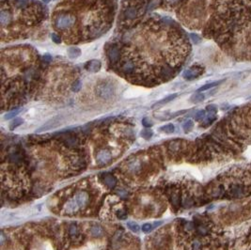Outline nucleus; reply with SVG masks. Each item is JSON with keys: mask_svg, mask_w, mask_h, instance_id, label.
<instances>
[{"mask_svg": "<svg viewBox=\"0 0 251 250\" xmlns=\"http://www.w3.org/2000/svg\"><path fill=\"white\" fill-rule=\"evenodd\" d=\"M146 9L145 0H129L126 4H123L119 21L126 24H133L135 20H138L144 15Z\"/></svg>", "mask_w": 251, "mask_h": 250, "instance_id": "5", "label": "nucleus"}, {"mask_svg": "<svg viewBox=\"0 0 251 250\" xmlns=\"http://www.w3.org/2000/svg\"><path fill=\"white\" fill-rule=\"evenodd\" d=\"M161 132L163 133H166V134H172V133L175 131V126H174L173 124L170 123V124H166L162 126L160 128Z\"/></svg>", "mask_w": 251, "mask_h": 250, "instance_id": "23", "label": "nucleus"}, {"mask_svg": "<svg viewBox=\"0 0 251 250\" xmlns=\"http://www.w3.org/2000/svg\"><path fill=\"white\" fill-rule=\"evenodd\" d=\"M44 18V9L35 0H2L0 25L2 33L10 31L4 38L9 40L15 30L14 39L22 38L25 31ZM4 38H2L4 40Z\"/></svg>", "mask_w": 251, "mask_h": 250, "instance_id": "4", "label": "nucleus"}, {"mask_svg": "<svg viewBox=\"0 0 251 250\" xmlns=\"http://www.w3.org/2000/svg\"><path fill=\"white\" fill-rule=\"evenodd\" d=\"M167 1H170V2H175V1H177V0H167Z\"/></svg>", "mask_w": 251, "mask_h": 250, "instance_id": "41", "label": "nucleus"}, {"mask_svg": "<svg viewBox=\"0 0 251 250\" xmlns=\"http://www.w3.org/2000/svg\"><path fill=\"white\" fill-rule=\"evenodd\" d=\"M42 1L44 2V3H46V4H47V3H49V2H50L51 0H42Z\"/></svg>", "mask_w": 251, "mask_h": 250, "instance_id": "40", "label": "nucleus"}, {"mask_svg": "<svg viewBox=\"0 0 251 250\" xmlns=\"http://www.w3.org/2000/svg\"><path fill=\"white\" fill-rule=\"evenodd\" d=\"M220 84V81H216V82H212V83H209V84H206L202 87H200L199 90H198V92H201V91H204V90H210V88H212L216 87L217 85Z\"/></svg>", "mask_w": 251, "mask_h": 250, "instance_id": "21", "label": "nucleus"}, {"mask_svg": "<svg viewBox=\"0 0 251 250\" xmlns=\"http://www.w3.org/2000/svg\"><path fill=\"white\" fill-rule=\"evenodd\" d=\"M96 160L97 163L101 165H107L111 162L112 160V154L111 152L106 149H102L98 152L97 155H96Z\"/></svg>", "mask_w": 251, "mask_h": 250, "instance_id": "9", "label": "nucleus"}, {"mask_svg": "<svg viewBox=\"0 0 251 250\" xmlns=\"http://www.w3.org/2000/svg\"><path fill=\"white\" fill-rule=\"evenodd\" d=\"M205 116H206L205 110H199V111H198L197 113H196L195 120H203L205 118Z\"/></svg>", "mask_w": 251, "mask_h": 250, "instance_id": "33", "label": "nucleus"}, {"mask_svg": "<svg viewBox=\"0 0 251 250\" xmlns=\"http://www.w3.org/2000/svg\"><path fill=\"white\" fill-rule=\"evenodd\" d=\"M142 125L144 127H146V128H151V127L154 125V122H152L150 119L148 118H144L142 120Z\"/></svg>", "mask_w": 251, "mask_h": 250, "instance_id": "36", "label": "nucleus"}, {"mask_svg": "<svg viewBox=\"0 0 251 250\" xmlns=\"http://www.w3.org/2000/svg\"><path fill=\"white\" fill-rule=\"evenodd\" d=\"M78 233V227L75 224H71L69 227V234L71 236H76Z\"/></svg>", "mask_w": 251, "mask_h": 250, "instance_id": "32", "label": "nucleus"}, {"mask_svg": "<svg viewBox=\"0 0 251 250\" xmlns=\"http://www.w3.org/2000/svg\"><path fill=\"white\" fill-rule=\"evenodd\" d=\"M62 120H63V119H62L61 116L54 117L53 119L49 120L47 122H45L44 124L41 125L39 129H37L36 132L37 133H42V132H46V131H49V130L55 129L62 123Z\"/></svg>", "mask_w": 251, "mask_h": 250, "instance_id": "7", "label": "nucleus"}, {"mask_svg": "<svg viewBox=\"0 0 251 250\" xmlns=\"http://www.w3.org/2000/svg\"><path fill=\"white\" fill-rule=\"evenodd\" d=\"M52 41L55 43L58 44V43H60L62 42V38H61V36L59 35V34H57V33H53V34H52Z\"/></svg>", "mask_w": 251, "mask_h": 250, "instance_id": "34", "label": "nucleus"}, {"mask_svg": "<svg viewBox=\"0 0 251 250\" xmlns=\"http://www.w3.org/2000/svg\"><path fill=\"white\" fill-rule=\"evenodd\" d=\"M23 122H24L23 119H21V118H15V119L9 123V129H10V130H14L15 128H17L18 126H20V125L23 124Z\"/></svg>", "mask_w": 251, "mask_h": 250, "instance_id": "24", "label": "nucleus"}, {"mask_svg": "<svg viewBox=\"0 0 251 250\" xmlns=\"http://www.w3.org/2000/svg\"><path fill=\"white\" fill-rule=\"evenodd\" d=\"M31 47L19 46L2 51V94L3 102L12 97L25 96L35 80H38L39 61Z\"/></svg>", "mask_w": 251, "mask_h": 250, "instance_id": "3", "label": "nucleus"}, {"mask_svg": "<svg viewBox=\"0 0 251 250\" xmlns=\"http://www.w3.org/2000/svg\"><path fill=\"white\" fill-rule=\"evenodd\" d=\"M43 58H44V60L47 61V62H50L51 59H52V57H51V55H49V54H45L44 57H43Z\"/></svg>", "mask_w": 251, "mask_h": 250, "instance_id": "39", "label": "nucleus"}, {"mask_svg": "<svg viewBox=\"0 0 251 250\" xmlns=\"http://www.w3.org/2000/svg\"><path fill=\"white\" fill-rule=\"evenodd\" d=\"M103 182H105V184L108 188H110V189L115 188L116 185H117L116 178L114 177L113 175H111V174H105V176L103 177Z\"/></svg>", "mask_w": 251, "mask_h": 250, "instance_id": "14", "label": "nucleus"}, {"mask_svg": "<svg viewBox=\"0 0 251 250\" xmlns=\"http://www.w3.org/2000/svg\"><path fill=\"white\" fill-rule=\"evenodd\" d=\"M96 94L103 101H110L116 96L117 87L115 83L109 80H103L98 82L96 86Z\"/></svg>", "mask_w": 251, "mask_h": 250, "instance_id": "6", "label": "nucleus"}, {"mask_svg": "<svg viewBox=\"0 0 251 250\" xmlns=\"http://www.w3.org/2000/svg\"><path fill=\"white\" fill-rule=\"evenodd\" d=\"M74 200L78 204L79 208H83L89 202V195L87 191H78L74 195Z\"/></svg>", "mask_w": 251, "mask_h": 250, "instance_id": "10", "label": "nucleus"}, {"mask_svg": "<svg viewBox=\"0 0 251 250\" xmlns=\"http://www.w3.org/2000/svg\"><path fill=\"white\" fill-rule=\"evenodd\" d=\"M202 71H203L202 68L198 67V66H193V67H191L190 69L185 70L183 74V78L186 80H193L202 74Z\"/></svg>", "mask_w": 251, "mask_h": 250, "instance_id": "11", "label": "nucleus"}, {"mask_svg": "<svg viewBox=\"0 0 251 250\" xmlns=\"http://www.w3.org/2000/svg\"><path fill=\"white\" fill-rule=\"evenodd\" d=\"M205 99V95L204 94H202V93H200V92H198V93H196V94H194V95H192V97H191V102L192 103H200V102H202L203 100Z\"/></svg>", "mask_w": 251, "mask_h": 250, "instance_id": "22", "label": "nucleus"}, {"mask_svg": "<svg viewBox=\"0 0 251 250\" xmlns=\"http://www.w3.org/2000/svg\"><path fill=\"white\" fill-rule=\"evenodd\" d=\"M138 29L121 49L119 74L144 86L170 80L187 54L182 33L167 23H149Z\"/></svg>", "mask_w": 251, "mask_h": 250, "instance_id": "1", "label": "nucleus"}, {"mask_svg": "<svg viewBox=\"0 0 251 250\" xmlns=\"http://www.w3.org/2000/svg\"><path fill=\"white\" fill-rule=\"evenodd\" d=\"M20 111H21V109H15V110L10 111V112H8L6 115L4 116V119H5V120L13 119V118H15V117L20 113Z\"/></svg>", "mask_w": 251, "mask_h": 250, "instance_id": "28", "label": "nucleus"}, {"mask_svg": "<svg viewBox=\"0 0 251 250\" xmlns=\"http://www.w3.org/2000/svg\"><path fill=\"white\" fill-rule=\"evenodd\" d=\"M127 227H128L129 230H132L133 232H135V233H138L139 230H140V227H139L138 224L135 223V222H133V221L128 222V223H127Z\"/></svg>", "mask_w": 251, "mask_h": 250, "instance_id": "25", "label": "nucleus"}, {"mask_svg": "<svg viewBox=\"0 0 251 250\" xmlns=\"http://www.w3.org/2000/svg\"><path fill=\"white\" fill-rule=\"evenodd\" d=\"M101 67H102L101 61L97 60V59L89 60L85 65V69L88 71H89V73H93V74L98 73V71L101 70Z\"/></svg>", "mask_w": 251, "mask_h": 250, "instance_id": "12", "label": "nucleus"}, {"mask_svg": "<svg viewBox=\"0 0 251 250\" xmlns=\"http://www.w3.org/2000/svg\"><path fill=\"white\" fill-rule=\"evenodd\" d=\"M152 227H154V226H152L151 224L146 223V224H144V225L142 226V230H143V232H145V233H149V232L151 231Z\"/></svg>", "mask_w": 251, "mask_h": 250, "instance_id": "38", "label": "nucleus"}, {"mask_svg": "<svg viewBox=\"0 0 251 250\" xmlns=\"http://www.w3.org/2000/svg\"><path fill=\"white\" fill-rule=\"evenodd\" d=\"M79 209L78 204L76 203V201L74 200V198L72 199V200H69L66 204L64 205V211L65 213H68V214H73L77 212Z\"/></svg>", "mask_w": 251, "mask_h": 250, "instance_id": "13", "label": "nucleus"}, {"mask_svg": "<svg viewBox=\"0 0 251 250\" xmlns=\"http://www.w3.org/2000/svg\"><path fill=\"white\" fill-rule=\"evenodd\" d=\"M193 127H194V122H193V120H186L183 123V128L184 133H189L191 130L193 129Z\"/></svg>", "mask_w": 251, "mask_h": 250, "instance_id": "26", "label": "nucleus"}, {"mask_svg": "<svg viewBox=\"0 0 251 250\" xmlns=\"http://www.w3.org/2000/svg\"><path fill=\"white\" fill-rule=\"evenodd\" d=\"M141 168V164L138 162V160H135L133 161V162H131L129 165H128V169L130 171L134 172V173H135V172H138Z\"/></svg>", "mask_w": 251, "mask_h": 250, "instance_id": "20", "label": "nucleus"}, {"mask_svg": "<svg viewBox=\"0 0 251 250\" xmlns=\"http://www.w3.org/2000/svg\"><path fill=\"white\" fill-rule=\"evenodd\" d=\"M67 55L71 59L77 58L81 55V49L77 46H71L67 50Z\"/></svg>", "mask_w": 251, "mask_h": 250, "instance_id": "15", "label": "nucleus"}, {"mask_svg": "<svg viewBox=\"0 0 251 250\" xmlns=\"http://www.w3.org/2000/svg\"><path fill=\"white\" fill-rule=\"evenodd\" d=\"M152 136H154V131L151 130V129H145L141 132V136H142L146 140L151 139V138L152 137Z\"/></svg>", "mask_w": 251, "mask_h": 250, "instance_id": "27", "label": "nucleus"}, {"mask_svg": "<svg viewBox=\"0 0 251 250\" xmlns=\"http://www.w3.org/2000/svg\"><path fill=\"white\" fill-rule=\"evenodd\" d=\"M190 39L192 40V42L195 43V44H198L201 42V39L200 37H199L197 34H195V33H190Z\"/></svg>", "mask_w": 251, "mask_h": 250, "instance_id": "35", "label": "nucleus"}, {"mask_svg": "<svg viewBox=\"0 0 251 250\" xmlns=\"http://www.w3.org/2000/svg\"><path fill=\"white\" fill-rule=\"evenodd\" d=\"M119 58H121V47L119 46L113 45L107 50V58L112 66L119 62Z\"/></svg>", "mask_w": 251, "mask_h": 250, "instance_id": "8", "label": "nucleus"}, {"mask_svg": "<svg viewBox=\"0 0 251 250\" xmlns=\"http://www.w3.org/2000/svg\"><path fill=\"white\" fill-rule=\"evenodd\" d=\"M116 214H117V217H118L119 219H121V220H124V219H126V218H127V216H128V214H127V213H126V211L123 210V209H119V210H118V211H117V213H116Z\"/></svg>", "mask_w": 251, "mask_h": 250, "instance_id": "31", "label": "nucleus"}, {"mask_svg": "<svg viewBox=\"0 0 251 250\" xmlns=\"http://www.w3.org/2000/svg\"><path fill=\"white\" fill-rule=\"evenodd\" d=\"M90 234L93 237H102L103 234V227L97 224H94L90 227Z\"/></svg>", "mask_w": 251, "mask_h": 250, "instance_id": "16", "label": "nucleus"}, {"mask_svg": "<svg viewBox=\"0 0 251 250\" xmlns=\"http://www.w3.org/2000/svg\"><path fill=\"white\" fill-rule=\"evenodd\" d=\"M206 110L208 111L210 114L215 115L217 112V107L215 106V105H214V104H211V105H208V106H207Z\"/></svg>", "mask_w": 251, "mask_h": 250, "instance_id": "37", "label": "nucleus"}, {"mask_svg": "<svg viewBox=\"0 0 251 250\" xmlns=\"http://www.w3.org/2000/svg\"><path fill=\"white\" fill-rule=\"evenodd\" d=\"M80 90H82V82L79 79H77L73 84L72 91L73 92H78V91H80Z\"/></svg>", "mask_w": 251, "mask_h": 250, "instance_id": "30", "label": "nucleus"}, {"mask_svg": "<svg viewBox=\"0 0 251 250\" xmlns=\"http://www.w3.org/2000/svg\"><path fill=\"white\" fill-rule=\"evenodd\" d=\"M57 7L68 12L74 23L64 42L77 43L100 38L110 28L116 0H64Z\"/></svg>", "mask_w": 251, "mask_h": 250, "instance_id": "2", "label": "nucleus"}, {"mask_svg": "<svg viewBox=\"0 0 251 250\" xmlns=\"http://www.w3.org/2000/svg\"><path fill=\"white\" fill-rule=\"evenodd\" d=\"M170 201L172 205L175 207H178L180 203H181V194L178 191H172L170 194Z\"/></svg>", "mask_w": 251, "mask_h": 250, "instance_id": "18", "label": "nucleus"}, {"mask_svg": "<svg viewBox=\"0 0 251 250\" xmlns=\"http://www.w3.org/2000/svg\"><path fill=\"white\" fill-rule=\"evenodd\" d=\"M177 96H178V94H177V93L171 94V95H170V96H167V97H166V98H164V99L160 100L159 102H157L155 104L152 105V107L154 108V107H157V106H162V105H164V104H166V103H167L171 102L172 100H174V99H175Z\"/></svg>", "mask_w": 251, "mask_h": 250, "instance_id": "17", "label": "nucleus"}, {"mask_svg": "<svg viewBox=\"0 0 251 250\" xmlns=\"http://www.w3.org/2000/svg\"><path fill=\"white\" fill-rule=\"evenodd\" d=\"M65 145H67L68 147H75L79 144V140L77 137L75 136H67L64 138L63 140Z\"/></svg>", "mask_w": 251, "mask_h": 250, "instance_id": "19", "label": "nucleus"}, {"mask_svg": "<svg viewBox=\"0 0 251 250\" xmlns=\"http://www.w3.org/2000/svg\"><path fill=\"white\" fill-rule=\"evenodd\" d=\"M160 3H161V0H151V1L150 2V4L147 6V9H149V10L154 9L159 6Z\"/></svg>", "mask_w": 251, "mask_h": 250, "instance_id": "29", "label": "nucleus"}]
</instances>
